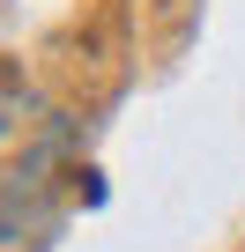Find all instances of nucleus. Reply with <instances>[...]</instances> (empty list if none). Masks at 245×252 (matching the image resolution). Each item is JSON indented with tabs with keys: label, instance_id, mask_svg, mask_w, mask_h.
Wrapping results in <instances>:
<instances>
[{
	"label": "nucleus",
	"instance_id": "1",
	"mask_svg": "<svg viewBox=\"0 0 245 252\" xmlns=\"http://www.w3.org/2000/svg\"><path fill=\"white\" fill-rule=\"evenodd\" d=\"M0 149H8V163H0V245H15V230H37L52 208V171L67 156V126L15 89L0 104Z\"/></svg>",
	"mask_w": 245,
	"mask_h": 252
}]
</instances>
